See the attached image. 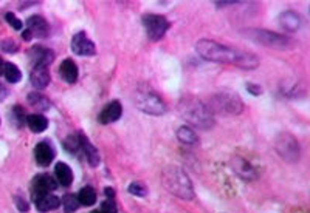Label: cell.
I'll return each instance as SVG.
<instances>
[{
    "instance_id": "obj_1",
    "label": "cell",
    "mask_w": 310,
    "mask_h": 213,
    "mask_svg": "<svg viewBox=\"0 0 310 213\" xmlns=\"http://www.w3.org/2000/svg\"><path fill=\"white\" fill-rule=\"evenodd\" d=\"M196 48H197V53L203 59L211 60V62L236 63L238 65L239 59H241V53H236V51H232L228 47H223V45H220L217 42H212V40H208V39L199 40Z\"/></svg>"
},
{
    "instance_id": "obj_2",
    "label": "cell",
    "mask_w": 310,
    "mask_h": 213,
    "mask_svg": "<svg viewBox=\"0 0 310 213\" xmlns=\"http://www.w3.org/2000/svg\"><path fill=\"white\" fill-rule=\"evenodd\" d=\"M163 182L169 191H172L174 195H177L183 199H191L194 196L191 181L179 168H169L163 176Z\"/></svg>"
},
{
    "instance_id": "obj_3",
    "label": "cell",
    "mask_w": 310,
    "mask_h": 213,
    "mask_svg": "<svg viewBox=\"0 0 310 213\" xmlns=\"http://www.w3.org/2000/svg\"><path fill=\"white\" fill-rule=\"evenodd\" d=\"M143 25H144L146 33H147L150 40H160L169 27L168 20L163 16H157V14L143 16Z\"/></svg>"
},
{
    "instance_id": "obj_4",
    "label": "cell",
    "mask_w": 310,
    "mask_h": 213,
    "mask_svg": "<svg viewBox=\"0 0 310 213\" xmlns=\"http://www.w3.org/2000/svg\"><path fill=\"white\" fill-rule=\"evenodd\" d=\"M247 36H250L255 42L261 44V45H267V47H275V48H285L288 45V39L270 31H264V30H250L245 33Z\"/></svg>"
},
{
    "instance_id": "obj_5",
    "label": "cell",
    "mask_w": 310,
    "mask_h": 213,
    "mask_svg": "<svg viewBox=\"0 0 310 213\" xmlns=\"http://www.w3.org/2000/svg\"><path fill=\"white\" fill-rule=\"evenodd\" d=\"M137 105L146 113L150 115H162L165 113V105L163 102L155 96V94H140L137 97Z\"/></svg>"
},
{
    "instance_id": "obj_6",
    "label": "cell",
    "mask_w": 310,
    "mask_h": 213,
    "mask_svg": "<svg viewBox=\"0 0 310 213\" xmlns=\"http://www.w3.org/2000/svg\"><path fill=\"white\" fill-rule=\"evenodd\" d=\"M71 50L76 54H80V56H93L95 51H96L93 42L87 37V34L84 31L78 33L73 37V40H71Z\"/></svg>"
},
{
    "instance_id": "obj_7",
    "label": "cell",
    "mask_w": 310,
    "mask_h": 213,
    "mask_svg": "<svg viewBox=\"0 0 310 213\" xmlns=\"http://www.w3.org/2000/svg\"><path fill=\"white\" fill-rule=\"evenodd\" d=\"M56 188V179L50 175H37L33 181V193L34 198L41 195H48Z\"/></svg>"
},
{
    "instance_id": "obj_8",
    "label": "cell",
    "mask_w": 310,
    "mask_h": 213,
    "mask_svg": "<svg viewBox=\"0 0 310 213\" xmlns=\"http://www.w3.org/2000/svg\"><path fill=\"white\" fill-rule=\"evenodd\" d=\"M185 118H186L188 121H191L192 124L200 125L202 129H205L206 125H209V124H211V121H208V119H209L208 113L205 112L203 106H200L199 103L191 105V109L185 112Z\"/></svg>"
},
{
    "instance_id": "obj_9",
    "label": "cell",
    "mask_w": 310,
    "mask_h": 213,
    "mask_svg": "<svg viewBox=\"0 0 310 213\" xmlns=\"http://www.w3.org/2000/svg\"><path fill=\"white\" fill-rule=\"evenodd\" d=\"M30 57L33 60V67H47L53 62V51L41 45H36L31 48Z\"/></svg>"
},
{
    "instance_id": "obj_10",
    "label": "cell",
    "mask_w": 310,
    "mask_h": 213,
    "mask_svg": "<svg viewBox=\"0 0 310 213\" xmlns=\"http://www.w3.org/2000/svg\"><path fill=\"white\" fill-rule=\"evenodd\" d=\"M27 30L31 33V36L36 37H47L50 33V27L47 24V20L41 16H33L27 20Z\"/></svg>"
},
{
    "instance_id": "obj_11",
    "label": "cell",
    "mask_w": 310,
    "mask_h": 213,
    "mask_svg": "<svg viewBox=\"0 0 310 213\" xmlns=\"http://www.w3.org/2000/svg\"><path fill=\"white\" fill-rule=\"evenodd\" d=\"M123 115V106L118 100H113L110 102L106 109L101 112L100 115V122L101 124H112L115 121H118Z\"/></svg>"
},
{
    "instance_id": "obj_12",
    "label": "cell",
    "mask_w": 310,
    "mask_h": 213,
    "mask_svg": "<svg viewBox=\"0 0 310 213\" xmlns=\"http://www.w3.org/2000/svg\"><path fill=\"white\" fill-rule=\"evenodd\" d=\"M34 158L36 162L42 167H47L53 162L54 159V152L53 148L47 144V142H39L34 148Z\"/></svg>"
},
{
    "instance_id": "obj_13",
    "label": "cell",
    "mask_w": 310,
    "mask_h": 213,
    "mask_svg": "<svg viewBox=\"0 0 310 213\" xmlns=\"http://www.w3.org/2000/svg\"><path fill=\"white\" fill-rule=\"evenodd\" d=\"M34 204H36V208L42 213L45 211H51V210H56L59 205H61V199L54 195H41V196H36L34 198Z\"/></svg>"
},
{
    "instance_id": "obj_14",
    "label": "cell",
    "mask_w": 310,
    "mask_h": 213,
    "mask_svg": "<svg viewBox=\"0 0 310 213\" xmlns=\"http://www.w3.org/2000/svg\"><path fill=\"white\" fill-rule=\"evenodd\" d=\"M30 80L36 90H44L50 82V74H48L47 67H33Z\"/></svg>"
},
{
    "instance_id": "obj_15",
    "label": "cell",
    "mask_w": 310,
    "mask_h": 213,
    "mask_svg": "<svg viewBox=\"0 0 310 213\" xmlns=\"http://www.w3.org/2000/svg\"><path fill=\"white\" fill-rule=\"evenodd\" d=\"M59 74L65 82L74 83L78 80V67H76V63L71 59H65L59 67Z\"/></svg>"
},
{
    "instance_id": "obj_16",
    "label": "cell",
    "mask_w": 310,
    "mask_h": 213,
    "mask_svg": "<svg viewBox=\"0 0 310 213\" xmlns=\"http://www.w3.org/2000/svg\"><path fill=\"white\" fill-rule=\"evenodd\" d=\"M54 176H56V181L64 187H68L73 182V172L65 162H57L56 164Z\"/></svg>"
},
{
    "instance_id": "obj_17",
    "label": "cell",
    "mask_w": 310,
    "mask_h": 213,
    "mask_svg": "<svg viewBox=\"0 0 310 213\" xmlns=\"http://www.w3.org/2000/svg\"><path fill=\"white\" fill-rule=\"evenodd\" d=\"M25 122L33 133H42L48 129V119L44 115H30Z\"/></svg>"
},
{
    "instance_id": "obj_18",
    "label": "cell",
    "mask_w": 310,
    "mask_h": 213,
    "mask_svg": "<svg viewBox=\"0 0 310 213\" xmlns=\"http://www.w3.org/2000/svg\"><path fill=\"white\" fill-rule=\"evenodd\" d=\"M80 145H81V148L84 150V155H86L87 161L90 162V165H92V167H96V165L100 164V155H98L96 148H95V147L87 141V138H84L83 135H80Z\"/></svg>"
},
{
    "instance_id": "obj_19",
    "label": "cell",
    "mask_w": 310,
    "mask_h": 213,
    "mask_svg": "<svg viewBox=\"0 0 310 213\" xmlns=\"http://www.w3.org/2000/svg\"><path fill=\"white\" fill-rule=\"evenodd\" d=\"M279 22H281V25L285 30H290V31H296L299 28V25H301V20H299V17L295 13H284V14H281Z\"/></svg>"
},
{
    "instance_id": "obj_20",
    "label": "cell",
    "mask_w": 310,
    "mask_h": 213,
    "mask_svg": "<svg viewBox=\"0 0 310 213\" xmlns=\"http://www.w3.org/2000/svg\"><path fill=\"white\" fill-rule=\"evenodd\" d=\"M78 201L83 205H93L96 202V191L93 190V187L87 185L84 188H81V191L78 193Z\"/></svg>"
},
{
    "instance_id": "obj_21",
    "label": "cell",
    "mask_w": 310,
    "mask_h": 213,
    "mask_svg": "<svg viewBox=\"0 0 310 213\" xmlns=\"http://www.w3.org/2000/svg\"><path fill=\"white\" fill-rule=\"evenodd\" d=\"M4 74H5V77H7V80H8L10 83H17V82L22 79L21 70H19L14 63H11V62H7V63L4 65Z\"/></svg>"
},
{
    "instance_id": "obj_22",
    "label": "cell",
    "mask_w": 310,
    "mask_h": 213,
    "mask_svg": "<svg viewBox=\"0 0 310 213\" xmlns=\"http://www.w3.org/2000/svg\"><path fill=\"white\" fill-rule=\"evenodd\" d=\"M177 136H179V141H182L183 144H196L197 142V136L189 127H182L177 132Z\"/></svg>"
},
{
    "instance_id": "obj_23",
    "label": "cell",
    "mask_w": 310,
    "mask_h": 213,
    "mask_svg": "<svg viewBox=\"0 0 310 213\" xmlns=\"http://www.w3.org/2000/svg\"><path fill=\"white\" fill-rule=\"evenodd\" d=\"M28 100H30V103L33 106H36V109H41V110H47L48 109V100L42 94H39V93H31L28 96Z\"/></svg>"
},
{
    "instance_id": "obj_24",
    "label": "cell",
    "mask_w": 310,
    "mask_h": 213,
    "mask_svg": "<svg viewBox=\"0 0 310 213\" xmlns=\"http://www.w3.org/2000/svg\"><path fill=\"white\" fill-rule=\"evenodd\" d=\"M62 202H64L65 213H73L78 210V207H80V201H78V196H74V195H65Z\"/></svg>"
},
{
    "instance_id": "obj_25",
    "label": "cell",
    "mask_w": 310,
    "mask_h": 213,
    "mask_svg": "<svg viewBox=\"0 0 310 213\" xmlns=\"http://www.w3.org/2000/svg\"><path fill=\"white\" fill-rule=\"evenodd\" d=\"M13 119H14V124H16L17 127L24 125V122L27 121V116H25V112H24L22 106L16 105L14 109H13Z\"/></svg>"
},
{
    "instance_id": "obj_26",
    "label": "cell",
    "mask_w": 310,
    "mask_h": 213,
    "mask_svg": "<svg viewBox=\"0 0 310 213\" xmlns=\"http://www.w3.org/2000/svg\"><path fill=\"white\" fill-rule=\"evenodd\" d=\"M101 213H118L117 204L113 199H106L101 205Z\"/></svg>"
},
{
    "instance_id": "obj_27",
    "label": "cell",
    "mask_w": 310,
    "mask_h": 213,
    "mask_svg": "<svg viewBox=\"0 0 310 213\" xmlns=\"http://www.w3.org/2000/svg\"><path fill=\"white\" fill-rule=\"evenodd\" d=\"M5 20H7V22H8L14 30H17V31L24 30V28H22V22H21V20H19L13 13H7V14H5Z\"/></svg>"
},
{
    "instance_id": "obj_28",
    "label": "cell",
    "mask_w": 310,
    "mask_h": 213,
    "mask_svg": "<svg viewBox=\"0 0 310 213\" xmlns=\"http://www.w3.org/2000/svg\"><path fill=\"white\" fill-rule=\"evenodd\" d=\"M129 191L132 193V195H137V196H144L147 191H146V188H144V185H141V184H130L129 185Z\"/></svg>"
},
{
    "instance_id": "obj_29",
    "label": "cell",
    "mask_w": 310,
    "mask_h": 213,
    "mask_svg": "<svg viewBox=\"0 0 310 213\" xmlns=\"http://www.w3.org/2000/svg\"><path fill=\"white\" fill-rule=\"evenodd\" d=\"M2 50L7 51V53H14L17 50V45H16V42L13 39H5L2 42Z\"/></svg>"
},
{
    "instance_id": "obj_30",
    "label": "cell",
    "mask_w": 310,
    "mask_h": 213,
    "mask_svg": "<svg viewBox=\"0 0 310 213\" xmlns=\"http://www.w3.org/2000/svg\"><path fill=\"white\" fill-rule=\"evenodd\" d=\"M16 205L21 211H27L28 210V204L22 199V198H16Z\"/></svg>"
},
{
    "instance_id": "obj_31",
    "label": "cell",
    "mask_w": 310,
    "mask_h": 213,
    "mask_svg": "<svg viewBox=\"0 0 310 213\" xmlns=\"http://www.w3.org/2000/svg\"><path fill=\"white\" fill-rule=\"evenodd\" d=\"M7 96H8V91L5 90V87L2 83H0V100H4Z\"/></svg>"
},
{
    "instance_id": "obj_32",
    "label": "cell",
    "mask_w": 310,
    "mask_h": 213,
    "mask_svg": "<svg viewBox=\"0 0 310 213\" xmlns=\"http://www.w3.org/2000/svg\"><path fill=\"white\" fill-rule=\"evenodd\" d=\"M248 88H250L248 91H250L251 94H261V88H259L258 85H255V87H253V85H248Z\"/></svg>"
},
{
    "instance_id": "obj_33",
    "label": "cell",
    "mask_w": 310,
    "mask_h": 213,
    "mask_svg": "<svg viewBox=\"0 0 310 213\" xmlns=\"http://www.w3.org/2000/svg\"><path fill=\"white\" fill-rule=\"evenodd\" d=\"M106 195L109 196V199H113V196H115V191L112 190V187H107V188H106Z\"/></svg>"
},
{
    "instance_id": "obj_34",
    "label": "cell",
    "mask_w": 310,
    "mask_h": 213,
    "mask_svg": "<svg viewBox=\"0 0 310 213\" xmlns=\"http://www.w3.org/2000/svg\"><path fill=\"white\" fill-rule=\"evenodd\" d=\"M30 37H33L31 33H30L28 30H25V31H24V39H25V40H30Z\"/></svg>"
},
{
    "instance_id": "obj_35",
    "label": "cell",
    "mask_w": 310,
    "mask_h": 213,
    "mask_svg": "<svg viewBox=\"0 0 310 213\" xmlns=\"http://www.w3.org/2000/svg\"><path fill=\"white\" fill-rule=\"evenodd\" d=\"M4 60H2V57H0V73H4Z\"/></svg>"
},
{
    "instance_id": "obj_36",
    "label": "cell",
    "mask_w": 310,
    "mask_h": 213,
    "mask_svg": "<svg viewBox=\"0 0 310 213\" xmlns=\"http://www.w3.org/2000/svg\"><path fill=\"white\" fill-rule=\"evenodd\" d=\"M92 213H101V211H96V210H93V211H92Z\"/></svg>"
}]
</instances>
